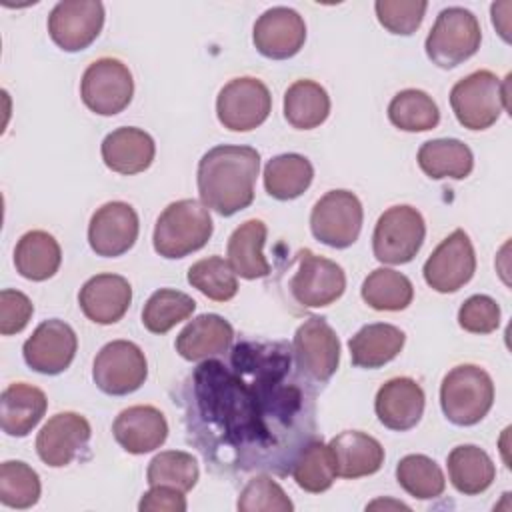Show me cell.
<instances>
[{
  "instance_id": "cell-1",
  "label": "cell",
  "mask_w": 512,
  "mask_h": 512,
  "mask_svg": "<svg viewBox=\"0 0 512 512\" xmlns=\"http://www.w3.org/2000/svg\"><path fill=\"white\" fill-rule=\"evenodd\" d=\"M308 382L290 344L242 340L228 362L208 358L184 380L188 438L216 470L286 476L316 432Z\"/></svg>"
},
{
  "instance_id": "cell-2",
  "label": "cell",
  "mask_w": 512,
  "mask_h": 512,
  "mask_svg": "<svg viewBox=\"0 0 512 512\" xmlns=\"http://www.w3.org/2000/svg\"><path fill=\"white\" fill-rule=\"evenodd\" d=\"M260 154L252 146L222 144L210 148L198 162V194L208 210L232 216L254 200Z\"/></svg>"
},
{
  "instance_id": "cell-3",
  "label": "cell",
  "mask_w": 512,
  "mask_h": 512,
  "mask_svg": "<svg viewBox=\"0 0 512 512\" xmlns=\"http://www.w3.org/2000/svg\"><path fill=\"white\" fill-rule=\"evenodd\" d=\"M212 230L208 208L194 198H184L162 210L154 226L152 244L162 258L176 260L204 248Z\"/></svg>"
},
{
  "instance_id": "cell-4",
  "label": "cell",
  "mask_w": 512,
  "mask_h": 512,
  "mask_svg": "<svg viewBox=\"0 0 512 512\" xmlns=\"http://www.w3.org/2000/svg\"><path fill=\"white\" fill-rule=\"evenodd\" d=\"M510 74L500 80L490 70H476L458 80L450 90V106L456 120L468 130H486L504 110L508 102Z\"/></svg>"
},
{
  "instance_id": "cell-5",
  "label": "cell",
  "mask_w": 512,
  "mask_h": 512,
  "mask_svg": "<svg viewBox=\"0 0 512 512\" xmlns=\"http://www.w3.org/2000/svg\"><path fill=\"white\" fill-rule=\"evenodd\" d=\"M494 404V382L476 364L454 366L440 384V406L456 426L478 424Z\"/></svg>"
},
{
  "instance_id": "cell-6",
  "label": "cell",
  "mask_w": 512,
  "mask_h": 512,
  "mask_svg": "<svg viewBox=\"0 0 512 512\" xmlns=\"http://www.w3.org/2000/svg\"><path fill=\"white\" fill-rule=\"evenodd\" d=\"M482 42V30L478 18L462 8H444L432 24L424 48L426 56L438 68H456L458 64L472 58Z\"/></svg>"
},
{
  "instance_id": "cell-7",
  "label": "cell",
  "mask_w": 512,
  "mask_h": 512,
  "mask_svg": "<svg viewBox=\"0 0 512 512\" xmlns=\"http://www.w3.org/2000/svg\"><path fill=\"white\" fill-rule=\"evenodd\" d=\"M424 236L422 214L408 204H398L380 214L372 234V252L382 264H406L420 252Z\"/></svg>"
},
{
  "instance_id": "cell-8",
  "label": "cell",
  "mask_w": 512,
  "mask_h": 512,
  "mask_svg": "<svg viewBox=\"0 0 512 512\" xmlns=\"http://www.w3.org/2000/svg\"><path fill=\"white\" fill-rule=\"evenodd\" d=\"M294 272L288 290L296 304L304 308H324L336 302L346 290V274L340 264L302 248L294 258Z\"/></svg>"
},
{
  "instance_id": "cell-9",
  "label": "cell",
  "mask_w": 512,
  "mask_h": 512,
  "mask_svg": "<svg viewBox=\"0 0 512 512\" xmlns=\"http://www.w3.org/2000/svg\"><path fill=\"white\" fill-rule=\"evenodd\" d=\"M80 96L94 114L114 116L132 102V72L118 58H98L82 74Z\"/></svg>"
},
{
  "instance_id": "cell-10",
  "label": "cell",
  "mask_w": 512,
  "mask_h": 512,
  "mask_svg": "<svg viewBox=\"0 0 512 512\" xmlns=\"http://www.w3.org/2000/svg\"><path fill=\"white\" fill-rule=\"evenodd\" d=\"M362 204L350 190L326 192L310 212V230L314 238L330 248L352 246L362 230Z\"/></svg>"
},
{
  "instance_id": "cell-11",
  "label": "cell",
  "mask_w": 512,
  "mask_h": 512,
  "mask_svg": "<svg viewBox=\"0 0 512 512\" xmlns=\"http://www.w3.org/2000/svg\"><path fill=\"white\" fill-rule=\"evenodd\" d=\"M272 110L268 86L254 76H240L224 84L216 98V116L232 132H248L264 124Z\"/></svg>"
},
{
  "instance_id": "cell-12",
  "label": "cell",
  "mask_w": 512,
  "mask_h": 512,
  "mask_svg": "<svg viewBox=\"0 0 512 512\" xmlns=\"http://www.w3.org/2000/svg\"><path fill=\"white\" fill-rule=\"evenodd\" d=\"M292 352L298 370L316 384L328 382L340 364V340L320 316H310L296 328Z\"/></svg>"
},
{
  "instance_id": "cell-13",
  "label": "cell",
  "mask_w": 512,
  "mask_h": 512,
  "mask_svg": "<svg viewBox=\"0 0 512 512\" xmlns=\"http://www.w3.org/2000/svg\"><path fill=\"white\" fill-rule=\"evenodd\" d=\"M148 376V362L138 344L130 340H112L100 348L94 358V384L110 396L136 392Z\"/></svg>"
},
{
  "instance_id": "cell-14",
  "label": "cell",
  "mask_w": 512,
  "mask_h": 512,
  "mask_svg": "<svg viewBox=\"0 0 512 512\" xmlns=\"http://www.w3.org/2000/svg\"><path fill=\"white\" fill-rule=\"evenodd\" d=\"M476 272V254L468 234L456 228L448 234L424 262L422 274L426 284L440 292H456L472 280Z\"/></svg>"
},
{
  "instance_id": "cell-15",
  "label": "cell",
  "mask_w": 512,
  "mask_h": 512,
  "mask_svg": "<svg viewBox=\"0 0 512 512\" xmlns=\"http://www.w3.org/2000/svg\"><path fill=\"white\" fill-rule=\"evenodd\" d=\"M104 26V4L98 0H62L48 16V34L64 52L88 48Z\"/></svg>"
},
{
  "instance_id": "cell-16",
  "label": "cell",
  "mask_w": 512,
  "mask_h": 512,
  "mask_svg": "<svg viewBox=\"0 0 512 512\" xmlns=\"http://www.w3.org/2000/svg\"><path fill=\"white\" fill-rule=\"evenodd\" d=\"M76 348L78 338L72 326L60 318H50L36 326L32 336L24 342L22 354L24 362L34 372L56 376L72 364Z\"/></svg>"
},
{
  "instance_id": "cell-17",
  "label": "cell",
  "mask_w": 512,
  "mask_h": 512,
  "mask_svg": "<svg viewBox=\"0 0 512 512\" xmlns=\"http://www.w3.org/2000/svg\"><path fill=\"white\" fill-rule=\"evenodd\" d=\"M138 230V214L128 202H106L90 218L88 244L98 256L116 258L134 246Z\"/></svg>"
},
{
  "instance_id": "cell-18",
  "label": "cell",
  "mask_w": 512,
  "mask_h": 512,
  "mask_svg": "<svg viewBox=\"0 0 512 512\" xmlns=\"http://www.w3.org/2000/svg\"><path fill=\"white\" fill-rule=\"evenodd\" d=\"M92 436L90 422L78 412L54 414L36 436V452L46 466L64 468L80 456Z\"/></svg>"
},
{
  "instance_id": "cell-19",
  "label": "cell",
  "mask_w": 512,
  "mask_h": 512,
  "mask_svg": "<svg viewBox=\"0 0 512 512\" xmlns=\"http://www.w3.org/2000/svg\"><path fill=\"white\" fill-rule=\"evenodd\" d=\"M252 42L256 50L266 58H292L302 50L306 42L304 18L288 6L268 8L254 22Z\"/></svg>"
},
{
  "instance_id": "cell-20",
  "label": "cell",
  "mask_w": 512,
  "mask_h": 512,
  "mask_svg": "<svg viewBox=\"0 0 512 512\" xmlns=\"http://www.w3.org/2000/svg\"><path fill=\"white\" fill-rule=\"evenodd\" d=\"M130 302L132 286L120 274H96L88 278L78 292V304L84 316L102 326L122 320Z\"/></svg>"
},
{
  "instance_id": "cell-21",
  "label": "cell",
  "mask_w": 512,
  "mask_h": 512,
  "mask_svg": "<svg viewBox=\"0 0 512 512\" xmlns=\"http://www.w3.org/2000/svg\"><path fill=\"white\" fill-rule=\"evenodd\" d=\"M424 400V390L414 378L396 376L378 388L374 410L386 428L406 432L420 422Z\"/></svg>"
},
{
  "instance_id": "cell-22",
  "label": "cell",
  "mask_w": 512,
  "mask_h": 512,
  "mask_svg": "<svg viewBox=\"0 0 512 512\" xmlns=\"http://www.w3.org/2000/svg\"><path fill=\"white\" fill-rule=\"evenodd\" d=\"M116 442L130 454H146L160 448L168 438V422L164 414L146 404L124 408L114 424Z\"/></svg>"
},
{
  "instance_id": "cell-23",
  "label": "cell",
  "mask_w": 512,
  "mask_h": 512,
  "mask_svg": "<svg viewBox=\"0 0 512 512\" xmlns=\"http://www.w3.org/2000/svg\"><path fill=\"white\" fill-rule=\"evenodd\" d=\"M102 160L112 172L130 176L150 168L156 144L148 132L134 126H122L106 134L100 146Z\"/></svg>"
},
{
  "instance_id": "cell-24",
  "label": "cell",
  "mask_w": 512,
  "mask_h": 512,
  "mask_svg": "<svg viewBox=\"0 0 512 512\" xmlns=\"http://www.w3.org/2000/svg\"><path fill=\"white\" fill-rule=\"evenodd\" d=\"M336 476L362 478L376 474L384 464L382 444L360 430H346L328 442Z\"/></svg>"
},
{
  "instance_id": "cell-25",
  "label": "cell",
  "mask_w": 512,
  "mask_h": 512,
  "mask_svg": "<svg viewBox=\"0 0 512 512\" xmlns=\"http://www.w3.org/2000/svg\"><path fill=\"white\" fill-rule=\"evenodd\" d=\"M234 340L232 324L218 314H200L190 320L176 336V352L188 360L198 362L228 352Z\"/></svg>"
},
{
  "instance_id": "cell-26",
  "label": "cell",
  "mask_w": 512,
  "mask_h": 512,
  "mask_svg": "<svg viewBox=\"0 0 512 512\" xmlns=\"http://www.w3.org/2000/svg\"><path fill=\"white\" fill-rule=\"evenodd\" d=\"M0 424L8 436H28L46 414V394L26 382H14L0 396Z\"/></svg>"
},
{
  "instance_id": "cell-27",
  "label": "cell",
  "mask_w": 512,
  "mask_h": 512,
  "mask_svg": "<svg viewBox=\"0 0 512 512\" xmlns=\"http://www.w3.org/2000/svg\"><path fill=\"white\" fill-rule=\"evenodd\" d=\"M404 342L406 334L394 324H366L348 342L352 364L366 370L380 368L402 352Z\"/></svg>"
},
{
  "instance_id": "cell-28",
  "label": "cell",
  "mask_w": 512,
  "mask_h": 512,
  "mask_svg": "<svg viewBox=\"0 0 512 512\" xmlns=\"http://www.w3.org/2000/svg\"><path fill=\"white\" fill-rule=\"evenodd\" d=\"M266 224L258 218L242 222L228 238V264L236 276L246 280L264 278L270 274V264L262 252L266 242Z\"/></svg>"
},
{
  "instance_id": "cell-29",
  "label": "cell",
  "mask_w": 512,
  "mask_h": 512,
  "mask_svg": "<svg viewBox=\"0 0 512 512\" xmlns=\"http://www.w3.org/2000/svg\"><path fill=\"white\" fill-rule=\"evenodd\" d=\"M62 262V250L56 238L44 230H30L20 236L14 248L16 272L32 282L52 278Z\"/></svg>"
},
{
  "instance_id": "cell-30",
  "label": "cell",
  "mask_w": 512,
  "mask_h": 512,
  "mask_svg": "<svg viewBox=\"0 0 512 512\" xmlns=\"http://www.w3.org/2000/svg\"><path fill=\"white\" fill-rule=\"evenodd\" d=\"M446 466L452 486L464 496H476L488 490L496 478L492 458L474 444H460L452 448L446 458Z\"/></svg>"
},
{
  "instance_id": "cell-31",
  "label": "cell",
  "mask_w": 512,
  "mask_h": 512,
  "mask_svg": "<svg viewBox=\"0 0 512 512\" xmlns=\"http://www.w3.org/2000/svg\"><path fill=\"white\" fill-rule=\"evenodd\" d=\"M416 160L422 172L432 180H464L474 168L472 150L456 138H436L424 142Z\"/></svg>"
},
{
  "instance_id": "cell-32",
  "label": "cell",
  "mask_w": 512,
  "mask_h": 512,
  "mask_svg": "<svg viewBox=\"0 0 512 512\" xmlns=\"http://www.w3.org/2000/svg\"><path fill=\"white\" fill-rule=\"evenodd\" d=\"M330 96L314 80H296L284 92V118L296 130H312L326 122Z\"/></svg>"
},
{
  "instance_id": "cell-33",
  "label": "cell",
  "mask_w": 512,
  "mask_h": 512,
  "mask_svg": "<svg viewBox=\"0 0 512 512\" xmlns=\"http://www.w3.org/2000/svg\"><path fill=\"white\" fill-rule=\"evenodd\" d=\"M314 178L310 160L302 154H278L264 166V188L276 200H294L302 196Z\"/></svg>"
},
{
  "instance_id": "cell-34",
  "label": "cell",
  "mask_w": 512,
  "mask_h": 512,
  "mask_svg": "<svg viewBox=\"0 0 512 512\" xmlns=\"http://www.w3.org/2000/svg\"><path fill=\"white\" fill-rule=\"evenodd\" d=\"M360 294L362 300L374 310L398 312L410 306L414 286L402 272L392 268H376L364 278Z\"/></svg>"
},
{
  "instance_id": "cell-35",
  "label": "cell",
  "mask_w": 512,
  "mask_h": 512,
  "mask_svg": "<svg viewBox=\"0 0 512 512\" xmlns=\"http://www.w3.org/2000/svg\"><path fill=\"white\" fill-rule=\"evenodd\" d=\"M390 122L404 132H426L438 126L440 110L424 90H400L388 104Z\"/></svg>"
},
{
  "instance_id": "cell-36",
  "label": "cell",
  "mask_w": 512,
  "mask_h": 512,
  "mask_svg": "<svg viewBox=\"0 0 512 512\" xmlns=\"http://www.w3.org/2000/svg\"><path fill=\"white\" fill-rule=\"evenodd\" d=\"M290 474L302 490L312 494L326 492L336 480V468H334V460L328 444L316 438L310 440L298 452L290 468Z\"/></svg>"
},
{
  "instance_id": "cell-37",
  "label": "cell",
  "mask_w": 512,
  "mask_h": 512,
  "mask_svg": "<svg viewBox=\"0 0 512 512\" xmlns=\"http://www.w3.org/2000/svg\"><path fill=\"white\" fill-rule=\"evenodd\" d=\"M196 310L192 296L172 288L156 290L142 308V324L152 334H166Z\"/></svg>"
},
{
  "instance_id": "cell-38",
  "label": "cell",
  "mask_w": 512,
  "mask_h": 512,
  "mask_svg": "<svg viewBox=\"0 0 512 512\" xmlns=\"http://www.w3.org/2000/svg\"><path fill=\"white\" fill-rule=\"evenodd\" d=\"M398 484L418 500H432L442 496L446 478L442 468L424 454H408L396 464Z\"/></svg>"
},
{
  "instance_id": "cell-39",
  "label": "cell",
  "mask_w": 512,
  "mask_h": 512,
  "mask_svg": "<svg viewBox=\"0 0 512 512\" xmlns=\"http://www.w3.org/2000/svg\"><path fill=\"white\" fill-rule=\"evenodd\" d=\"M198 476L200 468L196 458L182 450H164L156 454L146 470V482L150 486H170L184 494L196 486Z\"/></svg>"
},
{
  "instance_id": "cell-40",
  "label": "cell",
  "mask_w": 512,
  "mask_h": 512,
  "mask_svg": "<svg viewBox=\"0 0 512 512\" xmlns=\"http://www.w3.org/2000/svg\"><path fill=\"white\" fill-rule=\"evenodd\" d=\"M188 282L214 302H228L238 292V280L228 260L208 256L188 268Z\"/></svg>"
},
{
  "instance_id": "cell-41",
  "label": "cell",
  "mask_w": 512,
  "mask_h": 512,
  "mask_svg": "<svg viewBox=\"0 0 512 512\" xmlns=\"http://www.w3.org/2000/svg\"><path fill=\"white\" fill-rule=\"evenodd\" d=\"M40 478L22 460H6L0 466V502L8 508H30L40 498Z\"/></svg>"
},
{
  "instance_id": "cell-42",
  "label": "cell",
  "mask_w": 512,
  "mask_h": 512,
  "mask_svg": "<svg viewBox=\"0 0 512 512\" xmlns=\"http://www.w3.org/2000/svg\"><path fill=\"white\" fill-rule=\"evenodd\" d=\"M236 508L240 512H292L294 504L272 476L258 474L242 488Z\"/></svg>"
},
{
  "instance_id": "cell-43",
  "label": "cell",
  "mask_w": 512,
  "mask_h": 512,
  "mask_svg": "<svg viewBox=\"0 0 512 512\" xmlns=\"http://www.w3.org/2000/svg\"><path fill=\"white\" fill-rule=\"evenodd\" d=\"M428 8L426 0H376L374 10L378 22L392 34H414Z\"/></svg>"
},
{
  "instance_id": "cell-44",
  "label": "cell",
  "mask_w": 512,
  "mask_h": 512,
  "mask_svg": "<svg viewBox=\"0 0 512 512\" xmlns=\"http://www.w3.org/2000/svg\"><path fill=\"white\" fill-rule=\"evenodd\" d=\"M458 324L472 334H490L500 326V306L486 294H474L460 306Z\"/></svg>"
},
{
  "instance_id": "cell-45",
  "label": "cell",
  "mask_w": 512,
  "mask_h": 512,
  "mask_svg": "<svg viewBox=\"0 0 512 512\" xmlns=\"http://www.w3.org/2000/svg\"><path fill=\"white\" fill-rule=\"evenodd\" d=\"M32 312V300L24 292L4 288L0 292V334L12 336L22 332L28 326Z\"/></svg>"
},
{
  "instance_id": "cell-46",
  "label": "cell",
  "mask_w": 512,
  "mask_h": 512,
  "mask_svg": "<svg viewBox=\"0 0 512 512\" xmlns=\"http://www.w3.org/2000/svg\"><path fill=\"white\" fill-rule=\"evenodd\" d=\"M138 510H152V512H184L186 498L184 492L170 488V486H150L148 492L138 502Z\"/></svg>"
}]
</instances>
